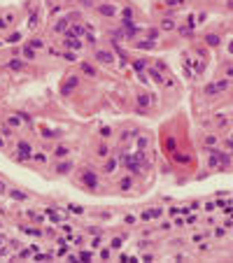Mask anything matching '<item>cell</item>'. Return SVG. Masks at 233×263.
I'll return each mask as SVG.
<instances>
[{"instance_id":"cell-5","label":"cell","mask_w":233,"mask_h":263,"mask_svg":"<svg viewBox=\"0 0 233 263\" xmlns=\"http://www.w3.org/2000/svg\"><path fill=\"white\" fill-rule=\"evenodd\" d=\"M98 14H103V17H116V7H112V5H98Z\"/></svg>"},{"instance_id":"cell-14","label":"cell","mask_w":233,"mask_h":263,"mask_svg":"<svg viewBox=\"0 0 233 263\" xmlns=\"http://www.w3.org/2000/svg\"><path fill=\"white\" fill-rule=\"evenodd\" d=\"M7 68H9V70H23V61L14 58V61H9V63H7Z\"/></svg>"},{"instance_id":"cell-3","label":"cell","mask_w":233,"mask_h":263,"mask_svg":"<svg viewBox=\"0 0 233 263\" xmlns=\"http://www.w3.org/2000/svg\"><path fill=\"white\" fill-rule=\"evenodd\" d=\"M77 84H79V79H77V77H70L68 82H65V84H63L61 93H63V96H70V93H72V88L77 86Z\"/></svg>"},{"instance_id":"cell-41","label":"cell","mask_w":233,"mask_h":263,"mask_svg":"<svg viewBox=\"0 0 233 263\" xmlns=\"http://www.w3.org/2000/svg\"><path fill=\"white\" fill-rule=\"evenodd\" d=\"M19 37H21V35H19V33H14V35L7 37V42H19Z\"/></svg>"},{"instance_id":"cell-9","label":"cell","mask_w":233,"mask_h":263,"mask_svg":"<svg viewBox=\"0 0 233 263\" xmlns=\"http://www.w3.org/2000/svg\"><path fill=\"white\" fill-rule=\"evenodd\" d=\"M70 170H72V166H70V163H65V161H63V163H58V166H56V172H58V175H68Z\"/></svg>"},{"instance_id":"cell-44","label":"cell","mask_w":233,"mask_h":263,"mask_svg":"<svg viewBox=\"0 0 233 263\" xmlns=\"http://www.w3.org/2000/svg\"><path fill=\"white\" fill-rule=\"evenodd\" d=\"M226 75H228V77H233V65H228V68H226Z\"/></svg>"},{"instance_id":"cell-45","label":"cell","mask_w":233,"mask_h":263,"mask_svg":"<svg viewBox=\"0 0 233 263\" xmlns=\"http://www.w3.org/2000/svg\"><path fill=\"white\" fill-rule=\"evenodd\" d=\"M0 193H5V184L2 182H0Z\"/></svg>"},{"instance_id":"cell-35","label":"cell","mask_w":233,"mask_h":263,"mask_svg":"<svg viewBox=\"0 0 233 263\" xmlns=\"http://www.w3.org/2000/svg\"><path fill=\"white\" fill-rule=\"evenodd\" d=\"M63 58H65V61H75L77 56H75V54H72V51H65V54H63Z\"/></svg>"},{"instance_id":"cell-36","label":"cell","mask_w":233,"mask_h":263,"mask_svg":"<svg viewBox=\"0 0 233 263\" xmlns=\"http://www.w3.org/2000/svg\"><path fill=\"white\" fill-rule=\"evenodd\" d=\"M147 37H149L152 42H156V37H159V30H149V35H147Z\"/></svg>"},{"instance_id":"cell-39","label":"cell","mask_w":233,"mask_h":263,"mask_svg":"<svg viewBox=\"0 0 233 263\" xmlns=\"http://www.w3.org/2000/svg\"><path fill=\"white\" fill-rule=\"evenodd\" d=\"M98 245H100V233L93 237V240H91V247H98Z\"/></svg>"},{"instance_id":"cell-13","label":"cell","mask_w":233,"mask_h":263,"mask_svg":"<svg viewBox=\"0 0 233 263\" xmlns=\"http://www.w3.org/2000/svg\"><path fill=\"white\" fill-rule=\"evenodd\" d=\"M149 77H152L154 82H159V84H163V82H166V79H163V75L156 70V68H152V70H149Z\"/></svg>"},{"instance_id":"cell-31","label":"cell","mask_w":233,"mask_h":263,"mask_svg":"<svg viewBox=\"0 0 233 263\" xmlns=\"http://www.w3.org/2000/svg\"><path fill=\"white\" fill-rule=\"evenodd\" d=\"M96 151H98V156H107V147H105V144H100V147H98V149H96Z\"/></svg>"},{"instance_id":"cell-18","label":"cell","mask_w":233,"mask_h":263,"mask_svg":"<svg viewBox=\"0 0 233 263\" xmlns=\"http://www.w3.org/2000/svg\"><path fill=\"white\" fill-rule=\"evenodd\" d=\"M138 105H140V107H147V105H149V98L144 96V93H140V96H138Z\"/></svg>"},{"instance_id":"cell-10","label":"cell","mask_w":233,"mask_h":263,"mask_svg":"<svg viewBox=\"0 0 233 263\" xmlns=\"http://www.w3.org/2000/svg\"><path fill=\"white\" fill-rule=\"evenodd\" d=\"M217 163H219V151H217V149H212V151H210V158H207V166H210V168H215Z\"/></svg>"},{"instance_id":"cell-16","label":"cell","mask_w":233,"mask_h":263,"mask_svg":"<svg viewBox=\"0 0 233 263\" xmlns=\"http://www.w3.org/2000/svg\"><path fill=\"white\" fill-rule=\"evenodd\" d=\"M161 28H163V30H172V28H175V21H172V19H163Z\"/></svg>"},{"instance_id":"cell-24","label":"cell","mask_w":233,"mask_h":263,"mask_svg":"<svg viewBox=\"0 0 233 263\" xmlns=\"http://www.w3.org/2000/svg\"><path fill=\"white\" fill-rule=\"evenodd\" d=\"M147 147V138H138V151H144Z\"/></svg>"},{"instance_id":"cell-37","label":"cell","mask_w":233,"mask_h":263,"mask_svg":"<svg viewBox=\"0 0 233 263\" xmlns=\"http://www.w3.org/2000/svg\"><path fill=\"white\" fill-rule=\"evenodd\" d=\"M33 158H35V161H40V163H45V161H47L45 154H33Z\"/></svg>"},{"instance_id":"cell-34","label":"cell","mask_w":233,"mask_h":263,"mask_svg":"<svg viewBox=\"0 0 233 263\" xmlns=\"http://www.w3.org/2000/svg\"><path fill=\"white\" fill-rule=\"evenodd\" d=\"M166 2H168V5H170V7H179V5H182V2H184V0H166Z\"/></svg>"},{"instance_id":"cell-27","label":"cell","mask_w":233,"mask_h":263,"mask_svg":"<svg viewBox=\"0 0 233 263\" xmlns=\"http://www.w3.org/2000/svg\"><path fill=\"white\" fill-rule=\"evenodd\" d=\"M121 17H124V21H131V19H133V12H131V9H124Z\"/></svg>"},{"instance_id":"cell-8","label":"cell","mask_w":233,"mask_h":263,"mask_svg":"<svg viewBox=\"0 0 233 263\" xmlns=\"http://www.w3.org/2000/svg\"><path fill=\"white\" fill-rule=\"evenodd\" d=\"M54 30L56 33H65V30H68V19H58L56 26H54Z\"/></svg>"},{"instance_id":"cell-43","label":"cell","mask_w":233,"mask_h":263,"mask_svg":"<svg viewBox=\"0 0 233 263\" xmlns=\"http://www.w3.org/2000/svg\"><path fill=\"white\" fill-rule=\"evenodd\" d=\"M93 5V0H82V7H91Z\"/></svg>"},{"instance_id":"cell-4","label":"cell","mask_w":233,"mask_h":263,"mask_svg":"<svg viewBox=\"0 0 233 263\" xmlns=\"http://www.w3.org/2000/svg\"><path fill=\"white\" fill-rule=\"evenodd\" d=\"M82 182L89 186V189H96V186H98V177L93 175V172H84V175H82Z\"/></svg>"},{"instance_id":"cell-42","label":"cell","mask_w":233,"mask_h":263,"mask_svg":"<svg viewBox=\"0 0 233 263\" xmlns=\"http://www.w3.org/2000/svg\"><path fill=\"white\" fill-rule=\"evenodd\" d=\"M226 149L233 151V138H228V140H226Z\"/></svg>"},{"instance_id":"cell-32","label":"cell","mask_w":233,"mask_h":263,"mask_svg":"<svg viewBox=\"0 0 233 263\" xmlns=\"http://www.w3.org/2000/svg\"><path fill=\"white\" fill-rule=\"evenodd\" d=\"M133 68H135L138 72H142V70H144V63H142V61H133Z\"/></svg>"},{"instance_id":"cell-38","label":"cell","mask_w":233,"mask_h":263,"mask_svg":"<svg viewBox=\"0 0 233 263\" xmlns=\"http://www.w3.org/2000/svg\"><path fill=\"white\" fill-rule=\"evenodd\" d=\"M110 133H112V128H107V126H105V128H100V135H103V138H107Z\"/></svg>"},{"instance_id":"cell-21","label":"cell","mask_w":233,"mask_h":263,"mask_svg":"<svg viewBox=\"0 0 233 263\" xmlns=\"http://www.w3.org/2000/svg\"><path fill=\"white\" fill-rule=\"evenodd\" d=\"M228 88V79H222V82H217V91H226Z\"/></svg>"},{"instance_id":"cell-19","label":"cell","mask_w":233,"mask_h":263,"mask_svg":"<svg viewBox=\"0 0 233 263\" xmlns=\"http://www.w3.org/2000/svg\"><path fill=\"white\" fill-rule=\"evenodd\" d=\"M23 56L26 58H35V49L33 47H23Z\"/></svg>"},{"instance_id":"cell-22","label":"cell","mask_w":233,"mask_h":263,"mask_svg":"<svg viewBox=\"0 0 233 263\" xmlns=\"http://www.w3.org/2000/svg\"><path fill=\"white\" fill-rule=\"evenodd\" d=\"M131 186H133V179H128V177H126V179H121V189H124V191H128Z\"/></svg>"},{"instance_id":"cell-40","label":"cell","mask_w":233,"mask_h":263,"mask_svg":"<svg viewBox=\"0 0 233 263\" xmlns=\"http://www.w3.org/2000/svg\"><path fill=\"white\" fill-rule=\"evenodd\" d=\"M47 258H51V256H49V254H37L35 256V261H47Z\"/></svg>"},{"instance_id":"cell-33","label":"cell","mask_w":233,"mask_h":263,"mask_svg":"<svg viewBox=\"0 0 233 263\" xmlns=\"http://www.w3.org/2000/svg\"><path fill=\"white\" fill-rule=\"evenodd\" d=\"M182 35L184 37H194V28H182Z\"/></svg>"},{"instance_id":"cell-12","label":"cell","mask_w":233,"mask_h":263,"mask_svg":"<svg viewBox=\"0 0 233 263\" xmlns=\"http://www.w3.org/2000/svg\"><path fill=\"white\" fill-rule=\"evenodd\" d=\"M154 44L156 42H152V40H140V42H135V47L138 49H154Z\"/></svg>"},{"instance_id":"cell-46","label":"cell","mask_w":233,"mask_h":263,"mask_svg":"<svg viewBox=\"0 0 233 263\" xmlns=\"http://www.w3.org/2000/svg\"><path fill=\"white\" fill-rule=\"evenodd\" d=\"M231 51H233V42H231Z\"/></svg>"},{"instance_id":"cell-25","label":"cell","mask_w":233,"mask_h":263,"mask_svg":"<svg viewBox=\"0 0 233 263\" xmlns=\"http://www.w3.org/2000/svg\"><path fill=\"white\" fill-rule=\"evenodd\" d=\"M54 154H56L58 158H61V156H65V154H68V149H65V147H56V149H54Z\"/></svg>"},{"instance_id":"cell-1","label":"cell","mask_w":233,"mask_h":263,"mask_svg":"<svg viewBox=\"0 0 233 263\" xmlns=\"http://www.w3.org/2000/svg\"><path fill=\"white\" fill-rule=\"evenodd\" d=\"M17 156L23 161V158H30L33 156V147L28 144V142H19L17 144Z\"/></svg>"},{"instance_id":"cell-28","label":"cell","mask_w":233,"mask_h":263,"mask_svg":"<svg viewBox=\"0 0 233 263\" xmlns=\"http://www.w3.org/2000/svg\"><path fill=\"white\" fill-rule=\"evenodd\" d=\"M219 163H222V166H228V163H231V158L226 156V154H219Z\"/></svg>"},{"instance_id":"cell-23","label":"cell","mask_w":233,"mask_h":263,"mask_svg":"<svg viewBox=\"0 0 233 263\" xmlns=\"http://www.w3.org/2000/svg\"><path fill=\"white\" fill-rule=\"evenodd\" d=\"M121 245H124V242H121V237H112V242H110V247H112V249H119Z\"/></svg>"},{"instance_id":"cell-30","label":"cell","mask_w":233,"mask_h":263,"mask_svg":"<svg viewBox=\"0 0 233 263\" xmlns=\"http://www.w3.org/2000/svg\"><path fill=\"white\" fill-rule=\"evenodd\" d=\"M30 47H33V49H42V47H45V42H42V40H33V42H30Z\"/></svg>"},{"instance_id":"cell-26","label":"cell","mask_w":233,"mask_h":263,"mask_svg":"<svg viewBox=\"0 0 233 263\" xmlns=\"http://www.w3.org/2000/svg\"><path fill=\"white\" fill-rule=\"evenodd\" d=\"M12 198H17V200H26V193H21V191H12Z\"/></svg>"},{"instance_id":"cell-29","label":"cell","mask_w":233,"mask_h":263,"mask_svg":"<svg viewBox=\"0 0 233 263\" xmlns=\"http://www.w3.org/2000/svg\"><path fill=\"white\" fill-rule=\"evenodd\" d=\"M28 26H30V28H35V26H37V14H35V12L30 14V21H28Z\"/></svg>"},{"instance_id":"cell-6","label":"cell","mask_w":233,"mask_h":263,"mask_svg":"<svg viewBox=\"0 0 233 263\" xmlns=\"http://www.w3.org/2000/svg\"><path fill=\"white\" fill-rule=\"evenodd\" d=\"M96 58H98L100 63L110 65V63H112V54H110V51H105V49H98V51H96Z\"/></svg>"},{"instance_id":"cell-20","label":"cell","mask_w":233,"mask_h":263,"mask_svg":"<svg viewBox=\"0 0 233 263\" xmlns=\"http://www.w3.org/2000/svg\"><path fill=\"white\" fill-rule=\"evenodd\" d=\"M205 93H207V96H217V84H207Z\"/></svg>"},{"instance_id":"cell-15","label":"cell","mask_w":233,"mask_h":263,"mask_svg":"<svg viewBox=\"0 0 233 263\" xmlns=\"http://www.w3.org/2000/svg\"><path fill=\"white\" fill-rule=\"evenodd\" d=\"M205 42H207V47H217V44H219V35H210V33H207Z\"/></svg>"},{"instance_id":"cell-11","label":"cell","mask_w":233,"mask_h":263,"mask_svg":"<svg viewBox=\"0 0 233 263\" xmlns=\"http://www.w3.org/2000/svg\"><path fill=\"white\" fill-rule=\"evenodd\" d=\"M79 68H82V72H84V75H89V77H96V75H98V72L93 70L89 63H79Z\"/></svg>"},{"instance_id":"cell-7","label":"cell","mask_w":233,"mask_h":263,"mask_svg":"<svg viewBox=\"0 0 233 263\" xmlns=\"http://www.w3.org/2000/svg\"><path fill=\"white\" fill-rule=\"evenodd\" d=\"M70 35H75V37H86V30H84V26H82V23H75V26L70 28Z\"/></svg>"},{"instance_id":"cell-17","label":"cell","mask_w":233,"mask_h":263,"mask_svg":"<svg viewBox=\"0 0 233 263\" xmlns=\"http://www.w3.org/2000/svg\"><path fill=\"white\" fill-rule=\"evenodd\" d=\"M114 168H116V158H110L105 163V172H114Z\"/></svg>"},{"instance_id":"cell-2","label":"cell","mask_w":233,"mask_h":263,"mask_svg":"<svg viewBox=\"0 0 233 263\" xmlns=\"http://www.w3.org/2000/svg\"><path fill=\"white\" fill-rule=\"evenodd\" d=\"M63 42H65V47H70V49H75V51H79V49H82V40H79V37H75V35H70V33L65 35Z\"/></svg>"}]
</instances>
